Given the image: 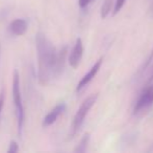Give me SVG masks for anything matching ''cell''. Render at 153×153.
<instances>
[{"label":"cell","instance_id":"cell-1","mask_svg":"<svg viewBox=\"0 0 153 153\" xmlns=\"http://www.w3.org/2000/svg\"><path fill=\"white\" fill-rule=\"evenodd\" d=\"M38 55V78L42 85H48L52 80L62 76L66 64L68 47L62 46L57 50L44 33L39 32L36 36Z\"/></svg>","mask_w":153,"mask_h":153},{"label":"cell","instance_id":"cell-2","mask_svg":"<svg viewBox=\"0 0 153 153\" xmlns=\"http://www.w3.org/2000/svg\"><path fill=\"white\" fill-rule=\"evenodd\" d=\"M13 101H14L15 109H16L18 134L22 135L25 121V111L22 103V96H21L20 76H19L18 70H14V75H13Z\"/></svg>","mask_w":153,"mask_h":153},{"label":"cell","instance_id":"cell-3","mask_svg":"<svg viewBox=\"0 0 153 153\" xmlns=\"http://www.w3.org/2000/svg\"><path fill=\"white\" fill-rule=\"evenodd\" d=\"M97 98H98V93L92 94V96H88L79 106L77 112L75 113L74 118L72 121V125H71V131H70V136L73 137L78 133V131L80 130L81 126L83 125L85 118H87L89 111L92 109V107L94 106V104L96 103Z\"/></svg>","mask_w":153,"mask_h":153},{"label":"cell","instance_id":"cell-4","mask_svg":"<svg viewBox=\"0 0 153 153\" xmlns=\"http://www.w3.org/2000/svg\"><path fill=\"white\" fill-rule=\"evenodd\" d=\"M153 105V82L149 85L145 86L143 91L141 92L139 99L135 102L133 113H139L145 109L149 108Z\"/></svg>","mask_w":153,"mask_h":153},{"label":"cell","instance_id":"cell-5","mask_svg":"<svg viewBox=\"0 0 153 153\" xmlns=\"http://www.w3.org/2000/svg\"><path fill=\"white\" fill-rule=\"evenodd\" d=\"M83 56V44L80 38L76 40L74 44V47L72 48L69 56V64L72 68H77L80 64V61Z\"/></svg>","mask_w":153,"mask_h":153},{"label":"cell","instance_id":"cell-6","mask_svg":"<svg viewBox=\"0 0 153 153\" xmlns=\"http://www.w3.org/2000/svg\"><path fill=\"white\" fill-rule=\"evenodd\" d=\"M102 63H103V57H101V58H99V59L97 60L96 63H95L94 65L91 67V69L87 72V75H85V76L81 78V80L79 81L78 85H77V87H76L77 91H80L82 88H85V86H87L88 84H89L90 82H91L92 80L96 77L97 72H99V69H100Z\"/></svg>","mask_w":153,"mask_h":153},{"label":"cell","instance_id":"cell-7","mask_svg":"<svg viewBox=\"0 0 153 153\" xmlns=\"http://www.w3.org/2000/svg\"><path fill=\"white\" fill-rule=\"evenodd\" d=\"M66 108H67V106L65 103H61V104L56 105V106L44 118V120H43V127H49L54 124L57 121V118L66 111Z\"/></svg>","mask_w":153,"mask_h":153},{"label":"cell","instance_id":"cell-8","mask_svg":"<svg viewBox=\"0 0 153 153\" xmlns=\"http://www.w3.org/2000/svg\"><path fill=\"white\" fill-rule=\"evenodd\" d=\"M27 29H28V22L25 19H15L8 25V29L10 32L15 36H22L26 33Z\"/></svg>","mask_w":153,"mask_h":153},{"label":"cell","instance_id":"cell-9","mask_svg":"<svg viewBox=\"0 0 153 153\" xmlns=\"http://www.w3.org/2000/svg\"><path fill=\"white\" fill-rule=\"evenodd\" d=\"M140 80L143 82L145 86L149 85L150 83L153 82V59H152V61L150 62V65L148 66V68L146 69V72H144V75L142 76V78Z\"/></svg>","mask_w":153,"mask_h":153},{"label":"cell","instance_id":"cell-10","mask_svg":"<svg viewBox=\"0 0 153 153\" xmlns=\"http://www.w3.org/2000/svg\"><path fill=\"white\" fill-rule=\"evenodd\" d=\"M89 143H90V133H85L82 136V139H80L79 144L77 145V147L74 149V152H77V153L85 152L88 149V146H89Z\"/></svg>","mask_w":153,"mask_h":153},{"label":"cell","instance_id":"cell-11","mask_svg":"<svg viewBox=\"0 0 153 153\" xmlns=\"http://www.w3.org/2000/svg\"><path fill=\"white\" fill-rule=\"evenodd\" d=\"M113 3L114 0H104L102 6H101V18L102 19H105L109 15L111 8H113Z\"/></svg>","mask_w":153,"mask_h":153},{"label":"cell","instance_id":"cell-12","mask_svg":"<svg viewBox=\"0 0 153 153\" xmlns=\"http://www.w3.org/2000/svg\"><path fill=\"white\" fill-rule=\"evenodd\" d=\"M125 1L126 0H116L115 6H114V15H117L122 10V8L125 4Z\"/></svg>","mask_w":153,"mask_h":153},{"label":"cell","instance_id":"cell-13","mask_svg":"<svg viewBox=\"0 0 153 153\" xmlns=\"http://www.w3.org/2000/svg\"><path fill=\"white\" fill-rule=\"evenodd\" d=\"M19 151V146L18 144L16 143L15 141H12L10 143V147L7 149V152L8 153H16Z\"/></svg>","mask_w":153,"mask_h":153},{"label":"cell","instance_id":"cell-14","mask_svg":"<svg viewBox=\"0 0 153 153\" xmlns=\"http://www.w3.org/2000/svg\"><path fill=\"white\" fill-rule=\"evenodd\" d=\"M4 99H5V93H4V90L2 89V90H1V92H0V115H1L2 109H3Z\"/></svg>","mask_w":153,"mask_h":153},{"label":"cell","instance_id":"cell-15","mask_svg":"<svg viewBox=\"0 0 153 153\" xmlns=\"http://www.w3.org/2000/svg\"><path fill=\"white\" fill-rule=\"evenodd\" d=\"M93 0H78V4L81 8H85Z\"/></svg>","mask_w":153,"mask_h":153},{"label":"cell","instance_id":"cell-16","mask_svg":"<svg viewBox=\"0 0 153 153\" xmlns=\"http://www.w3.org/2000/svg\"><path fill=\"white\" fill-rule=\"evenodd\" d=\"M151 8H152V11H153V0H151Z\"/></svg>","mask_w":153,"mask_h":153},{"label":"cell","instance_id":"cell-17","mask_svg":"<svg viewBox=\"0 0 153 153\" xmlns=\"http://www.w3.org/2000/svg\"><path fill=\"white\" fill-rule=\"evenodd\" d=\"M0 51H1V45H0Z\"/></svg>","mask_w":153,"mask_h":153},{"label":"cell","instance_id":"cell-18","mask_svg":"<svg viewBox=\"0 0 153 153\" xmlns=\"http://www.w3.org/2000/svg\"><path fill=\"white\" fill-rule=\"evenodd\" d=\"M151 149H152V150H153V146H152V147H151Z\"/></svg>","mask_w":153,"mask_h":153}]
</instances>
